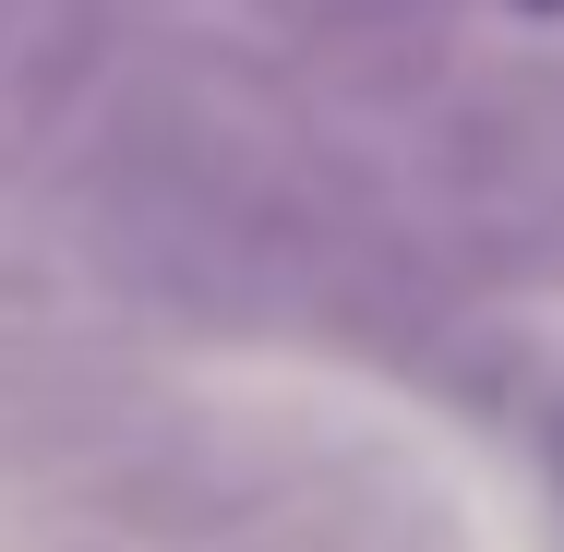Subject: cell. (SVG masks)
<instances>
[{
	"mask_svg": "<svg viewBox=\"0 0 564 552\" xmlns=\"http://www.w3.org/2000/svg\"><path fill=\"white\" fill-rule=\"evenodd\" d=\"M85 252L132 313L205 336H264L289 313H325L348 277L325 193L217 109H144L97 132Z\"/></svg>",
	"mask_w": 564,
	"mask_h": 552,
	"instance_id": "obj_1",
	"label": "cell"
},
{
	"mask_svg": "<svg viewBox=\"0 0 564 552\" xmlns=\"http://www.w3.org/2000/svg\"><path fill=\"white\" fill-rule=\"evenodd\" d=\"M421 217L445 252L564 277V85H468L421 120Z\"/></svg>",
	"mask_w": 564,
	"mask_h": 552,
	"instance_id": "obj_2",
	"label": "cell"
},
{
	"mask_svg": "<svg viewBox=\"0 0 564 552\" xmlns=\"http://www.w3.org/2000/svg\"><path fill=\"white\" fill-rule=\"evenodd\" d=\"M264 12H276V36L301 61H325L348 85H421L456 0H264Z\"/></svg>",
	"mask_w": 564,
	"mask_h": 552,
	"instance_id": "obj_3",
	"label": "cell"
},
{
	"mask_svg": "<svg viewBox=\"0 0 564 552\" xmlns=\"http://www.w3.org/2000/svg\"><path fill=\"white\" fill-rule=\"evenodd\" d=\"M553 456H564V409H553Z\"/></svg>",
	"mask_w": 564,
	"mask_h": 552,
	"instance_id": "obj_4",
	"label": "cell"
},
{
	"mask_svg": "<svg viewBox=\"0 0 564 552\" xmlns=\"http://www.w3.org/2000/svg\"><path fill=\"white\" fill-rule=\"evenodd\" d=\"M217 552H240V541H217Z\"/></svg>",
	"mask_w": 564,
	"mask_h": 552,
	"instance_id": "obj_5",
	"label": "cell"
}]
</instances>
